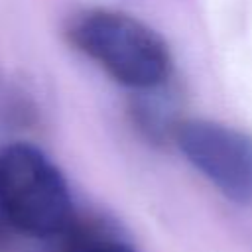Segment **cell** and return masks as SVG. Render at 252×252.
Segmentation results:
<instances>
[{"label": "cell", "mask_w": 252, "mask_h": 252, "mask_svg": "<svg viewBox=\"0 0 252 252\" xmlns=\"http://www.w3.org/2000/svg\"><path fill=\"white\" fill-rule=\"evenodd\" d=\"M0 215L14 234L32 238L61 236L75 222L63 173L30 144L0 150Z\"/></svg>", "instance_id": "7a4b0ae2"}, {"label": "cell", "mask_w": 252, "mask_h": 252, "mask_svg": "<svg viewBox=\"0 0 252 252\" xmlns=\"http://www.w3.org/2000/svg\"><path fill=\"white\" fill-rule=\"evenodd\" d=\"M175 144L187 161L201 171L226 199L252 203V136L215 122L185 120L175 126Z\"/></svg>", "instance_id": "3957f363"}, {"label": "cell", "mask_w": 252, "mask_h": 252, "mask_svg": "<svg viewBox=\"0 0 252 252\" xmlns=\"http://www.w3.org/2000/svg\"><path fill=\"white\" fill-rule=\"evenodd\" d=\"M61 238L59 252H136L126 240L93 224L73 222Z\"/></svg>", "instance_id": "277c9868"}, {"label": "cell", "mask_w": 252, "mask_h": 252, "mask_svg": "<svg viewBox=\"0 0 252 252\" xmlns=\"http://www.w3.org/2000/svg\"><path fill=\"white\" fill-rule=\"evenodd\" d=\"M71 41L114 81L136 91L161 87L173 69L167 43L134 16L89 10L69 28Z\"/></svg>", "instance_id": "6da1fadb"}]
</instances>
